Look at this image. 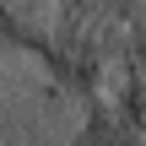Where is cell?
<instances>
[{"instance_id": "obj_1", "label": "cell", "mask_w": 146, "mask_h": 146, "mask_svg": "<svg viewBox=\"0 0 146 146\" xmlns=\"http://www.w3.org/2000/svg\"><path fill=\"white\" fill-rule=\"evenodd\" d=\"M81 103H87V114H81V130L70 135V146H146V135L130 125V114L108 98V87L87 92Z\"/></svg>"}, {"instance_id": "obj_3", "label": "cell", "mask_w": 146, "mask_h": 146, "mask_svg": "<svg viewBox=\"0 0 146 146\" xmlns=\"http://www.w3.org/2000/svg\"><path fill=\"white\" fill-rule=\"evenodd\" d=\"M125 43H130V60L146 65V11L135 16V22H125Z\"/></svg>"}, {"instance_id": "obj_2", "label": "cell", "mask_w": 146, "mask_h": 146, "mask_svg": "<svg viewBox=\"0 0 146 146\" xmlns=\"http://www.w3.org/2000/svg\"><path fill=\"white\" fill-rule=\"evenodd\" d=\"M114 103L130 114V125L146 135V65H135V60L119 65V98H114Z\"/></svg>"}]
</instances>
